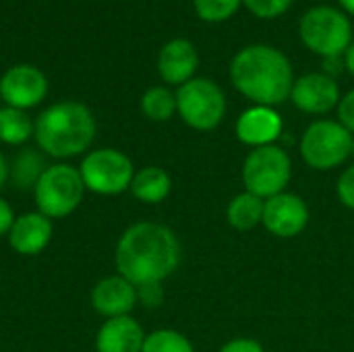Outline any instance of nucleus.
I'll use <instances>...</instances> for the list:
<instances>
[{
  "instance_id": "0eeeda50",
  "label": "nucleus",
  "mask_w": 354,
  "mask_h": 352,
  "mask_svg": "<svg viewBox=\"0 0 354 352\" xmlns=\"http://www.w3.org/2000/svg\"><path fill=\"white\" fill-rule=\"evenodd\" d=\"M176 112L195 131L216 129L226 114V98L218 83L193 77L176 91Z\"/></svg>"
},
{
  "instance_id": "4468645a",
  "label": "nucleus",
  "mask_w": 354,
  "mask_h": 352,
  "mask_svg": "<svg viewBox=\"0 0 354 352\" xmlns=\"http://www.w3.org/2000/svg\"><path fill=\"white\" fill-rule=\"evenodd\" d=\"M89 303L93 311L106 319L131 315V311L137 307V286L120 274L106 276L91 288Z\"/></svg>"
},
{
  "instance_id": "f257e3e1",
  "label": "nucleus",
  "mask_w": 354,
  "mask_h": 352,
  "mask_svg": "<svg viewBox=\"0 0 354 352\" xmlns=\"http://www.w3.org/2000/svg\"><path fill=\"white\" fill-rule=\"evenodd\" d=\"M183 249L172 228L158 222L131 224L118 239L114 251L116 274L135 286L164 282L180 263Z\"/></svg>"
},
{
  "instance_id": "4be33fe9",
  "label": "nucleus",
  "mask_w": 354,
  "mask_h": 352,
  "mask_svg": "<svg viewBox=\"0 0 354 352\" xmlns=\"http://www.w3.org/2000/svg\"><path fill=\"white\" fill-rule=\"evenodd\" d=\"M141 112L153 122H166L176 112V93L168 87H149L141 98Z\"/></svg>"
},
{
  "instance_id": "aec40b11",
  "label": "nucleus",
  "mask_w": 354,
  "mask_h": 352,
  "mask_svg": "<svg viewBox=\"0 0 354 352\" xmlns=\"http://www.w3.org/2000/svg\"><path fill=\"white\" fill-rule=\"evenodd\" d=\"M263 207H266V199L245 191V193L232 197V201L228 203L226 216L234 230L247 232L263 222Z\"/></svg>"
},
{
  "instance_id": "dca6fc26",
  "label": "nucleus",
  "mask_w": 354,
  "mask_h": 352,
  "mask_svg": "<svg viewBox=\"0 0 354 352\" xmlns=\"http://www.w3.org/2000/svg\"><path fill=\"white\" fill-rule=\"evenodd\" d=\"M282 135V118L270 106H253L245 110L236 122V137L255 147L274 145V141Z\"/></svg>"
},
{
  "instance_id": "7c9ffc66",
  "label": "nucleus",
  "mask_w": 354,
  "mask_h": 352,
  "mask_svg": "<svg viewBox=\"0 0 354 352\" xmlns=\"http://www.w3.org/2000/svg\"><path fill=\"white\" fill-rule=\"evenodd\" d=\"M342 71H346V66H344V58H340V56H332V58H324V73L326 75H330V77H338Z\"/></svg>"
},
{
  "instance_id": "7ed1b4c3",
  "label": "nucleus",
  "mask_w": 354,
  "mask_h": 352,
  "mask_svg": "<svg viewBox=\"0 0 354 352\" xmlns=\"http://www.w3.org/2000/svg\"><path fill=\"white\" fill-rule=\"evenodd\" d=\"M97 122L93 112L81 102H56L35 118V147L56 162L85 156L95 139Z\"/></svg>"
},
{
  "instance_id": "2eb2a0df",
  "label": "nucleus",
  "mask_w": 354,
  "mask_h": 352,
  "mask_svg": "<svg viewBox=\"0 0 354 352\" xmlns=\"http://www.w3.org/2000/svg\"><path fill=\"white\" fill-rule=\"evenodd\" d=\"M199 66V52L193 41L185 37L170 39L164 44L158 56V73L168 85H185L193 79Z\"/></svg>"
},
{
  "instance_id": "1a4fd4ad",
  "label": "nucleus",
  "mask_w": 354,
  "mask_h": 352,
  "mask_svg": "<svg viewBox=\"0 0 354 352\" xmlns=\"http://www.w3.org/2000/svg\"><path fill=\"white\" fill-rule=\"evenodd\" d=\"M353 143V135L338 120H317L301 139V156L315 170H332L348 160Z\"/></svg>"
},
{
  "instance_id": "c756f323",
  "label": "nucleus",
  "mask_w": 354,
  "mask_h": 352,
  "mask_svg": "<svg viewBox=\"0 0 354 352\" xmlns=\"http://www.w3.org/2000/svg\"><path fill=\"white\" fill-rule=\"evenodd\" d=\"M15 218L17 216H15L12 205L4 197H0V239L8 237V232H10L12 224H15Z\"/></svg>"
},
{
  "instance_id": "bb28decb",
  "label": "nucleus",
  "mask_w": 354,
  "mask_h": 352,
  "mask_svg": "<svg viewBox=\"0 0 354 352\" xmlns=\"http://www.w3.org/2000/svg\"><path fill=\"white\" fill-rule=\"evenodd\" d=\"M336 191H338V199H340L346 207L354 210V166L346 168V170L342 172V176L338 178Z\"/></svg>"
},
{
  "instance_id": "6e6552de",
  "label": "nucleus",
  "mask_w": 354,
  "mask_h": 352,
  "mask_svg": "<svg viewBox=\"0 0 354 352\" xmlns=\"http://www.w3.org/2000/svg\"><path fill=\"white\" fill-rule=\"evenodd\" d=\"M290 174V156L278 145L255 147L243 164V183L247 191L261 199L284 193Z\"/></svg>"
},
{
  "instance_id": "c85d7f7f",
  "label": "nucleus",
  "mask_w": 354,
  "mask_h": 352,
  "mask_svg": "<svg viewBox=\"0 0 354 352\" xmlns=\"http://www.w3.org/2000/svg\"><path fill=\"white\" fill-rule=\"evenodd\" d=\"M218 352H266L263 346L257 342V340H251V338H236V340H230L228 344H224Z\"/></svg>"
},
{
  "instance_id": "f8f14e48",
  "label": "nucleus",
  "mask_w": 354,
  "mask_h": 352,
  "mask_svg": "<svg viewBox=\"0 0 354 352\" xmlns=\"http://www.w3.org/2000/svg\"><path fill=\"white\" fill-rule=\"evenodd\" d=\"M290 100L299 110L307 114H326L338 108L340 87H338V81L326 75L324 71L307 73L295 81Z\"/></svg>"
},
{
  "instance_id": "20e7f679",
  "label": "nucleus",
  "mask_w": 354,
  "mask_h": 352,
  "mask_svg": "<svg viewBox=\"0 0 354 352\" xmlns=\"http://www.w3.org/2000/svg\"><path fill=\"white\" fill-rule=\"evenodd\" d=\"M85 185L79 166L68 162H54L46 168L39 183L33 189L35 210L46 218L62 220L75 214L85 199Z\"/></svg>"
},
{
  "instance_id": "b1692460",
  "label": "nucleus",
  "mask_w": 354,
  "mask_h": 352,
  "mask_svg": "<svg viewBox=\"0 0 354 352\" xmlns=\"http://www.w3.org/2000/svg\"><path fill=\"white\" fill-rule=\"evenodd\" d=\"M195 12L205 23H222L230 19L243 4V0H193Z\"/></svg>"
},
{
  "instance_id": "5701e85b",
  "label": "nucleus",
  "mask_w": 354,
  "mask_h": 352,
  "mask_svg": "<svg viewBox=\"0 0 354 352\" xmlns=\"http://www.w3.org/2000/svg\"><path fill=\"white\" fill-rule=\"evenodd\" d=\"M141 352H195V349L185 334L170 328H162L145 336Z\"/></svg>"
},
{
  "instance_id": "2f4dec72",
  "label": "nucleus",
  "mask_w": 354,
  "mask_h": 352,
  "mask_svg": "<svg viewBox=\"0 0 354 352\" xmlns=\"http://www.w3.org/2000/svg\"><path fill=\"white\" fill-rule=\"evenodd\" d=\"M6 183H8V160H6L4 154L0 151V191L4 189Z\"/></svg>"
},
{
  "instance_id": "ddd939ff",
  "label": "nucleus",
  "mask_w": 354,
  "mask_h": 352,
  "mask_svg": "<svg viewBox=\"0 0 354 352\" xmlns=\"http://www.w3.org/2000/svg\"><path fill=\"white\" fill-rule=\"evenodd\" d=\"M54 234V222L37 210L25 212L15 218V224L6 237L8 247L23 257H35L48 249Z\"/></svg>"
},
{
  "instance_id": "a211bd4d",
  "label": "nucleus",
  "mask_w": 354,
  "mask_h": 352,
  "mask_svg": "<svg viewBox=\"0 0 354 352\" xmlns=\"http://www.w3.org/2000/svg\"><path fill=\"white\" fill-rule=\"evenodd\" d=\"M129 191L137 201L145 205H158L170 195L172 178L160 166H145L141 170H135Z\"/></svg>"
},
{
  "instance_id": "a878e982",
  "label": "nucleus",
  "mask_w": 354,
  "mask_h": 352,
  "mask_svg": "<svg viewBox=\"0 0 354 352\" xmlns=\"http://www.w3.org/2000/svg\"><path fill=\"white\" fill-rule=\"evenodd\" d=\"M164 303V288L162 282H151L137 286V305L145 309H158Z\"/></svg>"
},
{
  "instance_id": "473e14b6",
  "label": "nucleus",
  "mask_w": 354,
  "mask_h": 352,
  "mask_svg": "<svg viewBox=\"0 0 354 352\" xmlns=\"http://www.w3.org/2000/svg\"><path fill=\"white\" fill-rule=\"evenodd\" d=\"M344 66H346V71L354 77V41L348 46V50L344 52Z\"/></svg>"
},
{
  "instance_id": "412c9836",
  "label": "nucleus",
  "mask_w": 354,
  "mask_h": 352,
  "mask_svg": "<svg viewBox=\"0 0 354 352\" xmlns=\"http://www.w3.org/2000/svg\"><path fill=\"white\" fill-rule=\"evenodd\" d=\"M35 131V120L25 110L4 106L0 108V143L10 147L25 145Z\"/></svg>"
},
{
  "instance_id": "9b49d317",
  "label": "nucleus",
  "mask_w": 354,
  "mask_h": 352,
  "mask_svg": "<svg viewBox=\"0 0 354 352\" xmlns=\"http://www.w3.org/2000/svg\"><path fill=\"white\" fill-rule=\"evenodd\" d=\"M261 224L278 239L299 237L309 224V207L295 193H278L266 199Z\"/></svg>"
},
{
  "instance_id": "393cba45",
  "label": "nucleus",
  "mask_w": 354,
  "mask_h": 352,
  "mask_svg": "<svg viewBox=\"0 0 354 352\" xmlns=\"http://www.w3.org/2000/svg\"><path fill=\"white\" fill-rule=\"evenodd\" d=\"M243 4L259 19H276L290 8L292 0H243Z\"/></svg>"
},
{
  "instance_id": "f3484780",
  "label": "nucleus",
  "mask_w": 354,
  "mask_h": 352,
  "mask_svg": "<svg viewBox=\"0 0 354 352\" xmlns=\"http://www.w3.org/2000/svg\"><path fill=\"white\" fill-rule=\"evenodd\" d=\"M145 336L147 334L135 317H110L97 330L95 352H141Z\"/></svg>"
},
{
  "instance_id": "6ab92c4d",
  "label": "nucleus",
  "mask_w": 354,
  "mask_h": 352,
  "mask_svg": "<svg viewBox=\"0 0 354 352\" xmlns=\"http://www.w3.org/2000/svg\"><path fill=\"white\" fill-rule=\"evenodd\" d=\"M48 166L50 164L46 162V156L37 147H23L8 162V180L12 183L15 189L33 193L35 185L39 183Z\"/></svg>"
},
{
  "instance_id": "39448f33",
  "label": "nucleus",
  "mask_w": 354,
  "mask_h": 352,
  "mask_svg": "<svg viewBox=\"0 0 354 352\" xmlns=\"http://www.w3.org/2000/svg\"><path fill=\"white\" fill-rule=\"evenodd\" d=\"M299 35L305 48L322 58L342 56L353 44L348 17L334 6H313L299 23Z\"/></svg>"
},
{
  "instance_id": "423d86ee",
  "label": "nucleus",
  "mask_w": 354,
  "mask_h": 352,
  "mask_svg": "<svg viewBox=\"0 0 354 352\" xmlns=\"http://www.w3.org/2000/svg\"><path fill=\"white\" fill-rule=\"evenodd\" d=\"M79 172L89 193L112 197L131 189L135 166L124 151L114 147H97L83 156Z\"/></svg>"
},
{
  "instance_id": "72a5a7b5",
  "label": "nucleus",
  "mask_w": 354,
  "mask_h": 352,
  "mask_svg": "<svg viewBox=\"0 0 354 352\" xmlns=\"http://www.w3.org/2000/svg\"><path fill=\"white\" fill-rule=\"evenodd\" d=\"M340 6H342L348 15H354V0H340Z\"/></svg>"
},
{
  "instance_id": "9d476101",
  "label": "nucleus",
  "mask_w": 354,
  "mask_h": 352,
  "mask_svg": "<svg viewBox=\"0 0 354 352\" xmlns=\"http://www.w3.org/2000/svg\"><path fill=\"white\" fill-rule=\"evenodd\" d=\"M48 95V79L46 75L31 64L10 66L0 77V98L6 106L29 110L39 106Z\"/></svg>"
},
{
  "instance_id": "cd10ccee",
  "label": "nucleus",
  "mask_w": 354,
  "mask_h": 352,
  "mask_svg": "<svg viewBox=\"0 0 354 352\" xmlns=\"http://www.w3.org/2000/svg\"><path fill=\"white\" fill-rule=\"evenodd\" d=\"M338 122L354 135V89L344 93L338 102Z\"/></svg>"
},
{
  "instance_id": "f03ea898",
  "label": "nucleus",
  "mask_w": 354,
  "mask_h": 352,
  "mask_svg": "<svg viewBox=\"0 0 354 352\" xmlns=\"http://www.w3.org/2000/svg\"><path fill=\"white\" fill-rule=\"evenodd\" d=\"M232 85L255 106H278L290 98L295 77L284 52L266 44H253L234 54L230 62Z\"/></svg>"
}]
</instances>
